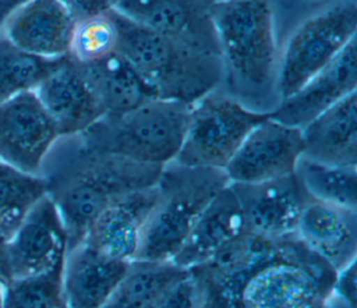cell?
<instances>
[{"mask_svg": "<svg viewBox=\"0 0 357 308\" xmlns=\"http://www.w3.org/2000/svg\"><path fill=\"white\" fill-rule=\"evenodd\" d=\"M247 231L236 194L227 184L198 216L172 262L188 270L211 261Z\"/></svg>", "mask_w": 357, "mask_h": 308, "instance_id": "d6986e66", "label": "cell"}, {"mask_svg": "<svg viewBox=\"0 0 357 308\" xmlns=\"http://www.w3.org/2000/svg\"><path fill=\"white\" fill-rule=\"evenodd\" d=\"M202 1H205L208 6H213V4H219V3H223L227 0H202Z\"/></svg>", "mask_w": 357, "mask_h": 308, "instance_id": "e575fe53", "label": "cell"}, {"mask_svg": "<svg viewBox=\"0 0 357 308\" xmlns=\"http://www.w3.org/2000/svg\"><path fill=\"white\" fill-rule=\"evenodd\" d=\"M229 185L238 199L247 230L268 238L293 234L311 199L296 173L264 183Z\"/></svg>", "mask_w": 357, "mask_h": 308, "instance_id": "4fadbf2b", "label": "cell"}, {"mask_svg": "<svg viewBox=\"0 0 357 308\" xmlns=\"http://www.w3.org/2000/svg\"><path fill=\"white\" fill-rule=\"evenodd\" d=\"M331 294L356 308L357 300V259L336 272Z\"/></svg>", "mask_w": 357, "mask_h": 308, "instance_id": "4dcf8cb0", "label": "cell"}, {"mask_svg": "<svg viewBox=\"0 0 357 308\" xmlns=\"http://www.w3.org/2000/svg\"><path fill=\"white\" fill-rule=\"evenodd\" d=\"M33 92L53 120L60 138L82 134L103 116L81 67L68 56Z\"/></svg>", "mask_w": 357, "mask_h": 308, "instance_id": "2e32d148", "label": "cell"}, {"mask_svg": "<svg viewBox=\"0 0 357 308\" xmlns=\"http://www.w3.org/2000/svg\"><path fill=\"white\" fill-rule=\"evenodd\" d=\"M117 25V52L135 68L156 99L191 106L216 91L225 77L220 56L187 46L142 28L112 11Z\"/></svg>", "mask_w": 357, "mask_h": 308, "instance_id": "3957f363", "label": "cell"}, {"mask_svg": "<svg viewBox=\"0 0 357 308\" xmlns=\"http://www.w3.org/2000/svg\"><path fill=\"white\" fill-rule=\"evenodd\" d=\"M67 148L49 176L53 199L68 234V248L81 242L93 219L114 199L156 184L163 167L137 163L86 148L66 137Z\"/></svg>", "mask_w": 357, "mask_h": 308, "instance_id": "6da1fadb", "label": "cell"}, {"mask_svg": "<svg viewBox=\"0 0 357 308\" xmlns=\"http://www.w3.org/2000/svg\"><path fill=\"white\" fill-rule=\"evenodd\" d=\"M296 176L312 199L357 210V166L328 164L303 156Z\"/></svg>", "mask_w": 357, "mask_h": 308, "instance_id": "484cf974", "label": "cell"}, {"mask_svg": "<svg viewBox=\"0 0 357 308\" xmlns=\"http://www.w3.org/2000/svg\"><path fill=\"white\" fill-rule=\"evenodd\" d=\"M128 266L130 262L110 258L86 241L68 248L63 263V290L68 308H102Z\"/></svg>", "mask_w": 357, "mask_h": 308, "instance_id": "44dd1931", "label": "cell"}, {"mask_svg": "<svg viewBox=\"0 0 357 308\" xmlns=\"http://www.w3.org/2000/svg\"><path fill=\"white\" fill-rule=\"evenodd\" d=\"M78 66L103 116L123 114L156 99L141 75L117 50L99 61Z\"/></svg>", "mask_w": 357, "mask_h": 308, "instance_id": "603a6c76", "label": "cell"}, {"mask_svg": "<svg viewBox=\"0 0 357 308\" xmlns=\"http://www.w3.org/2000/svg\"><path fill=\"white\" fill-rule=\"evenodd\" d=\"M304 153L303 134L268 116L245 137L225 167L230 184H255L296 173Z\"/></svg>", "mask_w": 357, "mask_h": 308, "instance_id": "30bf717a", "label": "cell"}, {"mask_svg": "<svg viewBox=\"0 0 357 308\" xmlns=\"http://www.w3.org/2000/svg\"><path fill=\"white\" fill-rule=\"evenodd\" d=\"M63 59L29 54L14 46L0 31V103L20 93L35 91Z\"/></svg>", "mask_w": 357, "mask_h": 308, "instance_id": "4316f807", "label": "cell"}, {"mask_svg": "<svg viewBox=\"0 0 357 308\" xmlns=\"http://www.w3.org/2000/svg\"><path fill=\"white\" fill-rule=\"evenodd\" d=\"M46 194L47 181L42 174H29L0 162V238L7 241Z\"/></svg>", "mask_w": 357, "mask_h": 308, "instance_id": "d4e9b609", "label": "cell"}, {"mask_svg": "<svg viewBox=\"0 0 357 308\" xmlns=\"http://www.w3.org/2000/svg\"><path fill=\"white\" fill-rule=\"evenodd\" d=\"M227 184L223 170L190 167L174 160L163 166L137 259L172 261L205 206Z\"/></svg>", "mask_w": 357, "mask_h": 308, "instance_id": "5b68a950", "label": "cell"}, {"mask_svg": "<svg viewBox=\"0 0 357 308\" xmlns=\"http://www.w3.org/2000/svg\"><path fill=\"white\" fill-rule=\"evenodd\" d=\"M0 308H3V283L0 282Z\"/></svg>", "mask_w": 357, "mask_h": 308, "instance_id": "d590c367", "label": "cell"}, {"mask_svg": "<svg viewBox=\"0 0 357 308\" xmlns=\"http://www.w3.org/2000/svg\"><path fill=\"white\" fill-rule=\"evenodd\" d=\"M353 92H357V38L300 89L282 99L271 116L301 130Z\"/></svg>", "mask_w": 357, "mask_h": 308, "instance_id": "9a60e30c", "label": "cell"}, {"mask_svg": "<svg viewBox=\"0 0 357 308\" xmlns=\"http://www.w3.org/2000/svg\"><path fill=\"white\" fill-rule=\"evenodd\" d=\"M296 236L335 272L357 259V210L310 199Z\"/></svg>", "mask_w": 357, "mask_h": 308, "instance_id": "ac0fdd59", "label": "cell"}, {"mask_svg": "<svg viewBox=\"0 0 357 308\" xmlns=\"http://www.w3.org/2000/svg\"><path fill=\"white\" fill-rule=\"evenodd\" d=\"M3 308H68L63 290V266L3 284Z\"/></svg>", "mask_w": 357, "mask_h": 308, "instance_id": "f1b7e54d", "label": "cell"}, {"mask_svg": "<svg viewBox=\"0 0 357 308\" xmlns=\"http://www.w3.org/2000/svg\"><path fill=\"white\" fill-rule=\"evenodd\" d=\"M75 17L60 0H25L1 25V33L18 49L43 59L68 56Z\"/></svg>", "mask_w": 357, "mask_h": 308, "instance_id": "5bb4252c", "label": "cell"}, {"mask_svg": "<svg viewBox=\"0 0 357 308\" xmlns=\"http://www.w3.org/2000/svg\"><path fill=\"white\" fill-rule=\"evenodd\" d=\"M357 7L337 1L301 22L290 35L276 71L279 102L332 63L356 39Z\"/></svg>", "mask_w": 357, "mask_h": 308, "instance_id": "ba28073f", "label": "cell"}, {"mask_svg": "<svg viewBox=\"0 0 357 308\" xmlns=\"http://www.w3.org/2000/svg\"><path fill=\"white\" fill-rule=\"evenodd\" d=\"M75 20L107 14L116 8L119 0H60Z\"/></svg>", "mask_w": 357, "mask_h": 308, "instance_id": "1f68e13d", "label": "cell"}, {"mask_svg": "<svg viewBox=\"0 0 357 308\" xmlns=\"http://www.w3.org/2000/svg\"><path fill=\"white\" fill-rule=\"evenodd\" d=\"M6 241L0 238V282L6 284L8 282V273H7V265H6V252H4Z\"/></svg>", "mask_w": 357, "mask_h": 308, "instance_id": "836d02e7", "label": "cell"}, {"mask_svg": "<svg viewBox=\"0 0 357 308\" xmlns=\"http://www.w3.org/2000/svg\"><path fill=\"white\" fill-rule=\"evenodd\" d=\"M304 157L357 166V92L326 109L301 128Z\"/></svg>", "mask_w": 357, "mask_h": 308, "instance_id": "7402d4cb", "label": "cell"}, {"mask_svg": "<svg viewBox=\"0 0 357 308\" xmlns=\"http://www.w3.org/2000/svg\"><path fill=\"white\" fill-rule=\"evenodd\" d=\"M114 10L155 33L220 56L211 6L202 0H119Z\"/></svg>", "mask_w": 357, "mask_h": 308, "instance_id": "7c38bea8", "label": "cell"}, {"mask_svg": "<svg viewBox=\"0 0 357 308\" xmlns=\"http://www.w3.org/2000/svg\"><path fill=\"white\" fill-rule=\"evenodd\" d=\"M119 33L113 13L75 21L68 57L78 64L99 61L117 50Z\"/></svg>", "mask_w": 357, "mask_h": 308, "instance_id": "83f0119b", "label": "cell"}, {"mask_svg": "<svg viewBox=\"0 0 357 308\" xmlns=\"http://www.w3.org/2000/svg\"><path fill=\"white\" fill-rule=\"evenodd\" d=\"M331 290L307 269L276 262L250 280L243 308H328Z\"/></svg>", "mask_w": 357, "mask_h": 308, "instance_id": "ffe728a7", "label": "cell"}, {"mask_svg": "<svg viewBox=\"0 0 357 308\" xmlns=\"http://www.w3.org/2000/svg\"><path fill=\"white\" fill-rule=\"evenodd\" d=\"M59 141L60 134L33 91L0 103V162L40 174Z\"/></svg>", "mask_w": 357, "mask_h": 308, "instance_id": "8fae6325", "label": "cell"}, {"mask_svg": "<svg viewBox=\"0 0 357 308\" xmlns=\"http://www.w3.org/2000/svg\"><path fill=\"white\" fill-rule=\"evenodd\" d=\"M155 198L156 188L152 185L114 199L93 219L82 241L110 258L135 261Z\"/></svg>", "mask_w": 357, "mask_h": 308, "instance_id": "e0dca14e", "label": "cell"}, {"mask_svg": "<svg viewBox=\"0 0 357 308\" xmlns=\"http://www.w3.org/2000/svg\"><path fill=\"white\" fill-rule=\"evenodd\" d=\"M188 270L172 261L130 262V266L102 308H149L153 301Z\"/></svg>", "mask_w": 357, "mask_h": 308, "instance_id": "cb8c5ba5", "label": "cell"}, {"mask_svg": "<svg viewBox=\"0 0 357 308\" xmlns=\"http://www.w3.org/2000/svg\"><path fill=\"white\" fill-rule=\"evenodd\" d=\"M149 308H199L197 288L190 273L167 287Z\"/></svg>", "mask_w": 357, "mask_h": 308, "instance_id": "f546056e", "label": "cell"}, {"mask_svg": "<svg viewBox=\"0 0 357 308\" xmlns=\"http://www.w3.org/2000/svg\"><path fill=\"white\" fill-rule=\"evenodd\" d=\"M225 72L233 96L251 110L271 114L276 95L278 47L268 0H227L211 6Z\"/></svg>", "mask_w": 357, "mask_h": 308, "instance_id": "7a4b0ae2", "label": "cell"}, {"mask_svg": "<svg viewBox=\"0 0 357 308\" xmlns=\"http://www.w3.org/2000/svg\"><path fill=\"white\" fill-rule=\"evenodd\" d=\"M268 116L216 89L190 106L183 144L174 162L225 170L250 131Z\"/></svg>", "mask_w": 357, "mask_h": 308, "instance_id": "52a82bcc", "label": "cell"}, {"mask_svg": "<svg viewBox=\"0 0 357 308\" xmlns=\"http://www.w3.org/2000/svg\"><path fill=\"white\" fill-rule=\"evenodd\" d=\"M67 251V229L53 199L46 194L6 241L8 282L61 268Z\"/></svg>", "mask_w": 357, "mask_h": 308, "instance_id": "9c48e42d", "label": "cell"}, {"mask_svg": "<svg viewBox=\"0 0 357 308\" xmlns=\"http://www.w3.org/2000/svg\"><path fill=\"white\" fill-rule=\"evenodd\" d=\"M276 262L304 268L328 286L333 284L336 276V272L311 252L296 233L268 238L247 230L211 261L188 269L199 308H243V294L250 280Z\"/></svg>", "mask_w": 357, "mask_h": 308, "instance_id": "277c9868", "label": "cell"}, {"mask_svg": "<svg viewBox=\"0 0 357 308\" xmlns=\"http://www.w3.org/2000/svg\"><path fill=\"white\" fill-rule=\"evenodd\" d=\"M25 0H0V28L4 24L10 13Z\"/></svg>", "mask_w": 357, "mask_h": 308, "instance_id": "d6a6232c", "label": "cell"}, {"mask_svg": "<svg viewBox=\"0 0 357 308\" xmlns=\"http://www.w3.org/2000/svg\"><path fill=\"white\" fill-rule=\"evenodd\" d=\"M190 106L153 99L117 116H102L77 135L89 149L163 167L181 148Z\"/></svg>", "mask_w": 357, "mask_h": 308, "instance_id": "8992f818", "label": "cell"}]
</instances>
